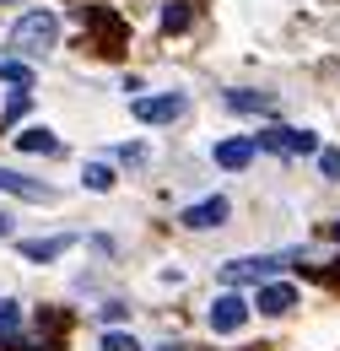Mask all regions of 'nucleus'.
<instances>
[{
	"label": "nucleus",
	"mask_w": 340,
	"mask_h": 351,
	"mask_svg": "<svg viewBox=\"0 0 340 351\" xmlns=\"http://www.w3.org/2000/svg\"><path fill=\"white\" fill-rule=\"evenodd\" d=\"M54 44H60V16H54V11H27V16L11 27V49H16L22 60H43Z\"/></svg>",
	"instance_id": "1"
},
{
	"label": "nucleus",
	"mask_w": 340,
	"mask_h": 351,
	"mask_svg": "<svg viewBox=\"0 0 340 351\" xmlns=\"http://www.w3.org/2000/svg\"><path fill=\"white\" fill-rule=\"evenodd\" d=\"M82 27L92 33V49H97V54H119L125 38H130V22L114 5H82Z\"/></svg>",
	"instance_id": "2"
},
{
	"label": "nucleus",
	"mask_w": 340,
	"mask_h": 351,
	"mask_svg": "<svg viewBox=\"0 0 340 351\" xmlns=\"http://www.w3.org/2000/svg\"><path fill=\"white\" fill-rule=\"evenodd\" d=\"M130 114H135L141 125H173V119H184V114H189V97H184V92H162V97H135V103H130Z\"/></svg>",
	"instance_id": "3"
},
{
	"label": "nucleus",
	"mask_w": 340,
	"mask_h": 351,
	"mask_svg": "<svg viewBox=\"0 0 340 351\" xmlns=\"http://www.w3.org/2000/svg\"><path fill=\"white\" fill-rule=\"evenodd\" d=\"M227 217H232L227 195H206V200H195V206L178 211V227H189V232H211V227H221Z\"/></svg>",
	"instance_id": "4"
},
{
	"label": "nucleus",
	"mask_w": 340,
	"mask_h": 351,
	"mask_svg": "<svg viewBox=\"0 0 340 351\" xmlns=\"http://www.w3.org/2000/svg\"><path fill=\"white\" fill-rule=\"evenodd\" d=\"M254 146L259 152H281V157H308V152H319V135L313 130H259Z\"/></svg>",
	"instance_id": "5"
},
{
	"label": "nucleus",
	"mask_w": 340,
	"mask_h": 351,
	"mask_svg": "<svg viewBox=\"0 0 340 351\" xmlns=\"http://www.w3.org/2000/svg\"><path fill=\"white\" fill-rule=\"evenodd\" d=\"M249 313H254V308L243 303L238 292H221V298L211 303V330L216 335H238V330L249 324Z\"/></svg>",
	"instance_id": "6"
},
{
	"label": "nucleus",
	"mask_w": 340,
	"mask_h": 351,
	"mask_svg": "<svg viewBox=\"0 0 340 351\" xmlns=\"http://www.w3.org/2000/svg\"><path fill=\"white\" fill-rule=\"evenodd\" d=\"M0 195H16V200H27V206H49V200H54V189H49V184L16 173V168H0Z\"/></svg>",
	"instance_id": "7"
},
{
	"label": "nucleus",
	"mask_w": 340,
	"mask_h": 351,
	"mask_svg": "<svg viewBox=\"0 0 340 351\" xmlns=\"http://www.w3.org/2000/svg\"><path fill=\"white\" fill-rule=\"evenodd\" d=\"M254 135H238V141H216L211 146V157H216V168H227V173H238V168H249L254 162Z\"/></svg>",
	"instance_id": "8"
},
{
	"label": "nucleus",
	"mask_w": 340,
	"mask_h": 351,
	"mask_svg": "<svg viewBox=\"0 0 340 351\" xmlns=\"http://www.w3.org/2000/svg\"><path fill=\"white\" fill-rule=\"evenodd\" d=\"M281 260H287V254H265V260H232V265H221V281H227V287H238V281H259V276L281 270Z\"/></svg>",
	"instance_id": "9"
},
{
	"label": "nucleus",
	"mask_w": 340,
	"mask_h": 351,
	"mask_svg": "<svg viewBox=\"0 0 340 351\" xmlns=\"http://www.w3.org/2000/svg\"><path fill=\"white\" fill-rule=\"evenodd\" d=\"M254 308H259V313H270V319H281V313H292V308H298V287H287V281H270V287H259Z\"/></svg>",
	"instance_id": "10"
},
{
	"label": "nucleus",
	"mask_w": 340,
	"mask_h": 351,
	"mask_svg": "<svg viewBox=\"0 0 340 351\" xmlns=\"http://www.w3.org/2000/svg\"><path fill=\"white\" fill-rule=\"evenodd\" d=\"M16 249H22V260H60V254H65V249H76V232H60V238H22V243H16Z\"/></svg>",
	"instance_id": "11"
},
{
	"label": "nucleus",
	"mask_w": 340,
	"mask_h": 351,
	"mask_svg": "<svg viewBox=\"0 0 340 351\" xmlns=\"http://www.w3.org/2000/svg\"><path fill=\"white\" fill-rule=\"evenodd\" d=\"M221 103H227L232 114H276V97H270V92H249V87H232Z\"/></svg>",
	"instance_id": "12"
},
{
	"label": "nucleus",
	"mask_w": 340,
	"mask_h": 351,
	"mask_svg": "<svg viewBox=\"0 0 340 351\" xmlns=\"http://www.w3.org/2000/svg\"><path fill=\"white\" fill-rule=\"evenodd\" d=\"M16 146H22V152H33V157H60V152H65V146H60V135L43 130V125H27V130L16 135Z\"/></svg>",
	"instance_id": "13"
},
{
	"label": "nucleus",
	"mask_w": 340,
	"mask_h": 351,
	"mask_svg": "<svg viewBox=\"0 0 340 351\" xmlns=\"http://www.w3.org/2000/svg\"><path fill=\"white\" fill-rule=\"evenodd\" d=\"M16 335H22V303L16 298H0V351L16 346Z\"/></svg>",
	"instance_id": "14"
},
{
	"label": "nucleus",
	"mask_w": 340,
	"mask_h": 351,
	"mask_svg": "<svg viewBox=\"0 0 340 351\" xmlns=\"http://www.w3.org/2000/svg\"><path fill=\"white\" fill-rule=\"evenodd\" d=\"M82 184L92 189V195H108V189H114V168H103V162H86Z\"/></svg>",
	"instance_id": "15"
},
{
	"label": "nucleus",
	"mask_w": 340,
	"mask_h": 351,
	"mask_svg": "<svg viewBox=\"0 0 340 351\" xmlns=\"http://www.w3.org/2000/svg\"><path fill=\"white\" fill-rule=\"evenodd\" d=\"M162 27H168V33H184V27H189V5H184V0H168V5H162Z\"/></svg>",
	"instance_id": "16"
},
{
	"label": "nucleus",
	"mask_w": 340,
	"mask_h": 351,
	"mask_svg": "<svg viewBox=\"0 0 340 351\" xmlns=\"http://www.w3.org/2000/svg\"><path fill=\"white\" fill-rule=\"evenodd\" d=\"M103 351H141V341H135V335H119V330H108V335H103Z\"/></svg>",
	"instance_id": "17"
},
{
	"label": "nucleus",
	"mask_w": 340,
	"mask_h": 351,
	"mask_svg": "<svg viewBox=\"0 0 340 351\" xmlns=\"http://www.w3.org/2000/svg\"><path fill=\"white\" fill-rule=\"evenodd\" d=\"M319 168L335 178V173H340V152H319Z\"/></svg>",
	"instance_id": "18"
},
{
	"label": "nucleus",
	"mask_w": 340,
	"mask_h": 351,
	"mask_svg": "<svg viewBox=\"0 0 340 351\" xmlns=\"http://www.w3.org/2000/svg\"><path fill=\"white\" fill-rule=\"evenodd\" d=\"M0 238H11V221H5V217H0Z\"/></svg>",
	"instance_id": "19"
},
{
	"label": "nucleus",
	"mask_w": 340,
	"mask_h": 351,
	"mask_svg": "<svg viewBox=\"0 0 340 351\" xmlns=\"http://www.w3.org/2000/svg\"><path fill=\"white\" fill-rule=\"evenodd\" d=\"M162 351H184V346H162Z\"/></svg>",
	"instance_id": "20"
},
{
	"label": "nucleus",
	"mask_w": 340,
	"mask_h": 351,
	"mask_svg": "<svg viewBox=\"0 0 340 351\" xmlns=\"http://www.w3.org/2000/svg\"><path fill=\"white\" fill-rule=\"evenodd\" d=\"M335 238H340V221H335Z\"/></svg>",
	"instance_id": "21"
}]
</instances>
